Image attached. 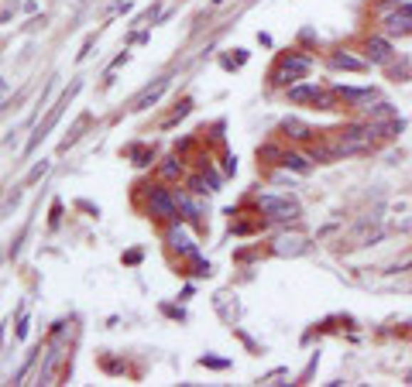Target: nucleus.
<instances>
[{
    "mask_svg": "<svg viewBox=\"0 0 412 387\" xmlns=\"http://www.w3.org/2000/svg\"><path fill=\"white\" fill-rule=\"evenodd\" d=\"M310 55H299V52H289V55L278 62V69L272 72V82L275 86H292L295 79H302L306 72H310Z\"/></svg>",
    "mask_w": 412,
    "mask_h": 387,
    "instance_id": "nucleus-1",
    "label": "nucleus"
},
{
    "mask_svg": "<svg viewBox=\"0 0 412 387\" xmlns=\"http://www.w3.org/2000/svg\"><path fill=\"white\" fill-rule=\"evenodd\" d=\"M258 209L268 216V219H278V223L299 219V202H295V199H289V195H261Z\"/></svg>",
    "mask_w": 412,
    "mask_h": 387,
    "instance_id": "nucleus-2",
    "label": "nucleus"
},
{
    "mask_svg": "<svg viewBox=\"0 0 412 387\" xmlns=\"http://www.w3.org/2000/svg\"><path fill=\"white\" fill-rule=\"evenodd\" d=\"M179 206H182V199L172 195L169 189H152L148 192V213L155 219H179Z\"/></svg>",
    "mask_w": 412,
    "mask_h": 387,
    "instance_id": "nucleus-3",
    "label": "nucleus"
},
{
    "mask_svg": "<svg viewBox=\"0 0 412 387\" xmlns=\"http://www.w3.org/2000/svg\"><path fill=\"white\" fill-rule=\"evenodd\" d=\"M289 99L292 103H313L319 110H334L337 107V93H327L323 86H292Z\"/></svg>",
    "mask_w": 412,
    "mask_h": 387,
    "instance_id": "nucleus-4",
    "label": "nucleus"
},
{
    "mask_svg": "<svg viewBox=\"0 0 412 387\" xmlns=\"http://www.w3.org/2000/svg\"><path fill=\"white\" fill-rule=\"evenodd\" d=\"M169 244H172V251H179L182 257H196V244H193V236L182 230V227H176V230L169 233Z\"/></svg>",
    "mask_w": 412,
    "mask_h": 387,
    "instance_id": "nucleus-5",
    "label": "nucleus"
},
{
    "mask_svg": "<svg viewBox=\"0 0 412 387\" xmlns=\"http://www.w3.org/2000/svg\"><path fill=\"white\" fill-rule=\"evenodd\" d=\"M364 52H368V58H371L374 65H385V62L392 58V45H389L385 38H368Z\"/></svg>",
    "mask_w": 412,
    "mask_h": 387,
    "instance_id": "nucleus-6",
    "label": "nucleus"
},
{
    "mask_svg": "<svg viewBox=\"0 0 412 387\" xmlns=\"http://www.w3.org/2000/svg\"><path fill=\"white\" fill-rule=\"evenodd\" d=\"M385 31H389V35H409L412 31V14H406V11L389 14V18H385Z\"/></svg>",
    "mask_w": 412,
    "mask_h": 387,
    "instance_id": "nucleus-7",
    "label": "nucleus"
},
{
    "mask_svg": "<svg viewBox=\"0 0 412 387\" xmlns=\"http://www.w3.org/2000/svg\"><path fill=\"white\" fill-rule=\"evenodd\" d=\"M282 131L289 137H295V141H306V137L313 134L310 124H302V120H295V116H285V120H282Z\"/></svg>",
    "mask_w": 412,
    "mask_h": 387,
    "instance_id": "nucleus-8",
    "label": "nucleus"
},
{
    "mask_svg": "<svg viewBox=\"0 0 412 387\" xmlns=\"http://www.w3.org/2000/svg\"><path fill=\"white\" fill-rule=\"evenodd\" d=\"M337 97L354 99V103H374L378 93H374V89H347V86H340V89H337Z\"/></svg>",
    "mask_w": 412,
    "mask_h": 387,
    "instance_id": "nucleus-9",
    "label": "nucleus"
},
{
    "mask_svg": "<svg viewBox=\"0 0 412 387\" xmlns=\"http://www.w3.org/2000/svg\"><path fill=\"white\" fill-rule=\"evenodd\" d=\"M334 65H337V69H351V72H361V69H364V62H361V58H354V55H347V52H337Z\"/></svg>",
    "mask_w": 412,
    "mask_h": 387,
    "instance_id": "nucleus-10",
    "label": "nucleus"
},
{
    "mask_svg": "<svg viewBox=\"0 0 412 387\" xmlns=\"http://www.w3.org/2000/svg\"><path fill=\"white\" fill-rule=\"evenodd\" d=\"M189 189H193L196 195H206V192H213L216 189V178H203V175H196V178L189 182Z\"/></svg>",
    "mask_w": 412,
    "mask_h": 387,
    "instance_id": "nucleus-11",
    "label": "nucleus"
},
{
    "mask_svg": "<svg viewBox=\"0 0 412 387\" xmlns=\"http://www.w3.org/2000/svg\"><path fill=\"white\" fill-rule=\"evenodd\" d=\"M165 86H169V82H165V79H162V82H158L155 89H148V93H144V97L137 99V110H144V107H148V103H155V99L162 97V93H165Z\"/></svg>",
    "mask_w": 412,
    "mask_h": 387,
    "instance_id": "nucleus-12",
    "label": "nucleus"
},
{
    "mask_svg": "<svg viewBox=\"0 0 412 387\" xmlns=\"http://www.w3.org/2000/svg\"><path fill=\"white\" fill-rule=\"evenodd\" d=\"M282 165H285V168H295V172H306V168H310L299 155H282Z\"/></svg>",
    "mask_w": 412,
    "mask_h": 387,
    "instance_id": "nucleus-13",
    "label": "nucleus"
},
{
    "mask_svg": "<svg viewBox=\"0 0 412 387\" xmlns=\"http://www.w3.org/2000/svg\"><path fill=\"white\" fill-rule=\"evenodd\" d=\"M299 244H302V240H285V236H282V240H278V247H275V251H278V254H299V251H302V247H299Z\"/></svg>",
    "mask_w": 412,
    "mask_h": 387,
    "instance_id": "nucleus-14",
    "label": "nucleus"
},
{
    "mask_svg": "<svg viewBox=\"0 0 412 387\" xmlns=\"http://www.w3.org/2000/svg\"><path fill=\"white\" fill-rule=\"evenodd\" d=\"M179 172H182V165H179L176 158H169V161H165V165H162V175H165V178H176Z\"/></svg>",
    "mask_w": 412,
    "mask_h": 387,
    "instance_id": "nucleus-15",
    "label": "nucleus"
}]
</instances>
